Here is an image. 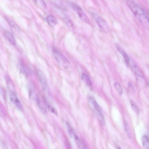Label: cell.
I'll return each instance as SVG.
<instances>
[{"label": "cell", "mask_w": 149, "mask_h": 149, "mask_svg": "<svg viewBox=\"0 0 149 149\" xmlns=\"http://www.w3.org/2000/svg\"><path fill=\"white\" fill-rule=\"evenodd\" d=\"M5 35L7 39L13 45L16 44V42L12 34L9 32H5Z\"/></svg>", "instance_id": "cell-14"}, {"label": "cell", "mask_w": 149, "mask_h": 149, "mask_svg": "<svg viewBox=\"0 0 149 149\" xmlns=\"http://www.w3.org/2000/svg\"><path fill=\"white\" fill-rule=\"evenodd\" d=\"M94 17L96 23L100 30L104 33H108L109 31V27L105 20L100 16L98 15H95Z\"/></svg>", "instance_id": "cell-4"}, {"label": "cell", "mask_w": 149, "mask_h": 149, "mask_svg": "<svg viewBox=\"0 0 149 149\" xmlns=\"http://www.w3.org/2000/svg\"><path fill=\"white\" fill-rule=\"evenodd\" d=\"M128 87L129 89L132 92H135V89L133 84L130 82H128Z\"/></svg>", "instance_id": "cell-21"}, {"label": "cell", "mask_w": 149, "mask_h": 149, "mask_svg": "<svg viewBox=\"0 0 149 149\" xmlns=\"http://www.w3.org/2000/svg\"><path fill=\"white\" fill-rule=\"evenodd\" d=\"M141 141L144 147L146 149H149V141L148 137L146 136H144L141 138Z\"/></svg>", "instance_id": "cell-15"}, {"label": "cell", "mask_w": 149, "mask_h": 149, "mask_svg": "<svg viewBox=\"0 0 149 149\" xmlns=\"http://www.w3.org/2000/svg\"><path fill=\"white\" fill-rule=\"evenodd\" d=\"M70 5L73 10L77 14L82 21L86 23H90L89 19L81 7L73 3H70Z\"/></svg>", "instance_id": "cell-2"}, {"label": "cell", "mask_w": 149, "mask_h": 149, "mask_svg": "<svg viewBox=\"0 0 149 149\" xmlns=\"http://www.w3.org/2000/svg\"><path fill=\"white\" fill-rule=\"evenodd\" d=\"M37 2V3H39L40 5H41V6L43 7L44 8L46 9L47 7V5L43 1H36Z\"/></svg>", "instance_id": "cell-22"}, {"label": "cell", "mask_w": 149, "mask_h": 149, "mask_svg": "<svg viewBox=\"0 0 149 149\" xmlns=\"http://www.w3.org/2000/svg\"><path fill=\"white\" fill-rule=\"evenodd\" d=\"M81 149H86L84 145L83 146H82L81 148H80Z\"/></svg>", "instance_id": "cell-27"}, {"label": "cell", "mask_w": 149, "mask_h": 149, "mask_svg": "<svg viewBox=\"0 0 149 149\" xmlns=\"http://www.w3.org/2000/svg\"><path fill=\"white\" fill-rule=\"evenodd\" d=\"M68 132L70 137H72L73 134V131L71 127L69 124H68Z\"/></svg>", "instance_id": "cell-24"}, {"label": "cell", "mask_w": 149, "mask_h": 149, "mask_svg": "<svg viewBox=\"0 0 149 149\" xmlns=\"http://www.w3.org/2000/svg\"><path fill=\"white\" fill-rule=\"evenodd\" d=\"M127 4L134 15L141 23L145 26L148 23V18L142 8L134 1H128Z\"/></svg>", "instance_id": "cell-1"}, {"label": "cell", "mask_w": 149, "mask_h": 149, "mask_svg": "<svg viewBox=\"0 0 149 149\" xmlns=\"http://www.w3.org/2000/svg\"><path fill=\"white\" fill-rule=\"evenodd\" d=\"M125 129L128 138L130 139H131L132 138V134L131 131L129 126L128 125V123L126 122H125Z\"/></svg>", "instance_id": "cell-18"}, {"label": "cell", "mask_w": 149, "mask_h": 149, "mask_svg": "<svg viewBox=\"0 0 149 149\" xmlns=\"http://www.w3.org/2000/svg\"><path fill=\"white\" fill-rule=\"evenodd\" d=\"M7 21L9 22L10 25L12 27L14 28L17 27V26L16 25V24L14 23V22L12 21L10 19H8Z\"/></svg>", "instance_id": "cell-23"}, {"label": "cell", "mask_w": 149, "mask_h": 149, "mask_svg": "<svg viewBox=\"0 0 149 149\" xmlns=\"http://www.w3.org/2000/svg\"><path fill=\"white\" fill-rule=\"evenodd\" d=\"M37 74L38 79L42 88L44 90H47L48 84L45 75L43 72L39 70H37Z\"/></svg>", "instance_id": "cell-5"}, {"label": "cell", "mask_w": 149, "mask_h": 149, "mask_svg": "<svg viewBox=\"0 0 149 149\" xmlns=\"http://www.w3.org/2000/svg\"><path fill=\"white\" fill-rule=\"evenodd\" d=\"M20 69L22 73L25 75H27L29 73L28 69L24 65H22L20 66Z\"/></svg>", "instance_id": "cell-20"}, {"label": "cell", "mask_w": 149, "mask_h": 149, "mask_svg": "<svg viewBox=\"0 0 149 149\" xmlns=\"http://www.w3.org/2000/svg\"><path fill=\"white\" fill-rule=\"evenodd\" d=\"M116 149H121L119 146H117L116 147Z\"/></svg>", "instance_id": "cell-28"}, {"label": "cell", "mask_w": 149, "mask_h": 149, "mask_svg": "<svg viewBox=\"0 0 149 149\" xmlns=\"http://www.w3.org/2000/svg\"><path fill=\"white\" fill-rule=\"evenodd\" d=\"M116 47L118 52L122 54L123 57H124L127 65V66H128L129 64L130 59L128 56L127 55V54L125 51H124V50L118 44H116Z\"/></svg>", "instance_id": "cell-8"}, {"label": "cell", "mask_w": 149, "mask_h": 149, "mask_svg": "<svg viewBox=\"0 0 149 149\" xmlns=\"http://www.w3.org/2000/svg\"><path fill=\"white\" fill-rule=\"evenodd\" d=\"M90 99L91 100L93 104L94 105L98 113V119L99 120L100 122H103L104 121V119L101 108L98 106L94 98H91Z\"/></svg>", "instance_id": "cell-6"}, {"label": "cell", "mask_w": 149, "mask_h": 149, "mask_svg": "<svg viewBox=\"0 0 149 149\" xmlns=\"http://www.w3.org/2000/svg\"><path fill=\"white\" fill-rule=\"evenodd\" d=\"M10 98L11 101L17 108L20 110L23 109L21 102L18 99L15 92H10Z\"/></svg>", "instance_id": "cell-7"}, {"label": "cell", "mask_w": 149, "mask_h": 149, "mask_svg": "<svg viewBox=\"0 0 149 149\" xmlns=\"http://www.w3.org/2000/svg\"><path fill=\"white\" fill-rule=\"evenodd\" d=\"M131 106L132 110L134 112L137 114L140 113V110L135 101L131 99L130 100Z\"/></svg>", "instance_id": "cell-16"}, {"label": "cell", "mask_w": 149, "mask_h": 149, "mask_svg": "<svg viewBox=\"0 0 149 149\" xmlns=\"http://www.w3.org/2000/svg\"><path fill=\"white\" fill-rule=\"evenodd\" d=\"M82 81L86 85L90 86L92 85V82L89 77L87 74L84 73L82 74Z\"/></svg>", "instance_id": "cell-12"}, {"label": "cell", "mask_w": 149, "mask_h": 149, "mask_svg": "<svg viewBox=\"0 0 149 149\" xmlns=\"http://www.w3.org/2000/svg\"><path fill=\"white\" fill-rule=\"evenodd\" d=\"M36 102L37 103L39 109L42 113L45 114L47 112V110L44 105L40 101L39 98L36 100Z\"/></svg>", "instance_id": "cell-11"}, {"label": "cell", "mask_w": 149, "mask_h": 149, "mask_svg": "<svg viewBox=\"0 0 149 149\" xmlns=\"http://www.w3.org/2000/svg\"><path fill=\"white\" fill-rule=\"evenodd\" d=\"M131 65L133 70L136 75L140 77H143L142 74L140 71L139 68L136 63L132 61L131 63Z\"/></svg>", "instance_id": "cell-10"}, {"label": "cell", "mask_w": 149, "mask_h": 149, "mask_svg": "<svg viewBox=\"0 0 149 149\" xmlns=\"http://www.w3.org/2000/svg\"><path fill=\"white\" fill-rule=\"evenodd\" d=\"M53 52L55 59L60 65L63 66H66L69 64V62L67 58L58 50L54 48Z\"/></svg>", "instance_id": "cell-3"}, {"label": "cell", "mask_w": 149, "mask_h": 149, "mask_svg": "<svg viewBox=\"0 0 149 149\" xmlns=\"http://www.w3.org/2000/svg\"><path fill=\"white\" fill-rule=\"evenodd\" d=\"M43 100L44 104H45L46 106L47 107L48 109L50 111L53 113L57 115V111H56L55 108L52 107L51 105H50L49 103H48L46 99L45 98H43Z\"/></svg>", "instance_id": "cell-17"}, {"label": "cell", "mask_w": 149, "mask_h": 149, "mask_svg": "<svg viewBox=\"0 0 149 149\" xmlns=\"http://www.w3.org/2000/svg\"><path fill=\"white\" fill-rule=\"evenodd\" d=\"M0 94L4 97H5V92L3 88L1 87V86H0Z\"/></svg>", "instance_id": "cell-25"}, {"label": "cell", "mask_w": 149, "mask_h": 149, "mask_svg": "<svg viewBox=\"0 0 149 149\" xmlns=\"http://www.w3.org/2000/svg\"><path fill=\"white\" fill-rule=\"evenodd\" d=\"M3 114V110H2V108L1 105H0V115Z\"/></svg>", "instance_id": "cell-26"}, {"label": "cell", "mask_w": 149, "mask_h": 149, "mask_svg": "<svg viewBox=\"0 0 149 149\" xmlns=\"http://www.w3.org/2000/svg\"><path fill=\"white\" fill-rule=\"evenodd\" d=\"M6 79L8 87L10 90V92H14V86L12 80L8 77H6Z\"/></svg>", "instance_id": "cell-13"}, {"label": "cell", "mask_w": 149, "mask_h": 149, "mask_svg": "<svg viewBox=\"0 0 149 149\" xmlns=\"http://www.w3.org/2000/svg\"><path fill=\"white\" fill-rule=\"evenodd\" d=\"M46 20L47 23L52 27H55L57 24V21L55 18L52 15L48 16Z\"/></svg>", "instance_id": "cell-9"}, {"label": "cell", "mask_w": 149, "mask_h": 149, "mask_svg": "<svg viewBox=\"0 0 149 149\" xmlns=\"http://www.w3.org/2000/svg\"><path fill=\"white\" fill-rule=\"evenodd\" d=\"M114 85L117 91L120 95H121L123 93V89L121 86L118 82H114Z\"/></svg>", "instance_id": "cell-19"}]
</instances>
